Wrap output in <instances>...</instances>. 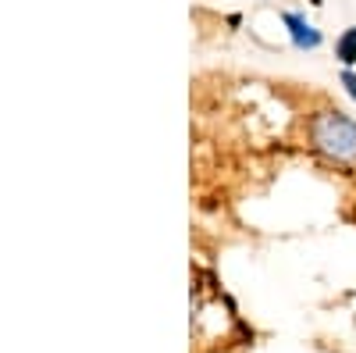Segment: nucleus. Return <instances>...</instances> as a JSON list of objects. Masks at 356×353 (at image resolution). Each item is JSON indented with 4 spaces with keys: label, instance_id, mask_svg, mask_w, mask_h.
<instances>
[{
    "label": "nucleus",
    "instance_id": "f257e3e1",
    "mask_svg": "<svg viewBox=\"0 0 356 353\" xmlns=\"http://www.w3.org/2000/svg\"><path fill=\"white\" fill-rule=\"evenodd\" d=\"M307 139L328 164L342 171H356V122L346 111L339 107L314 111L307 122Z\"/></svg>",
    "mask_w": 356,
    "mask_h": 353
},
{
    "label": "nucleus",
    "instance_id": "f03ea898",
    "mask_svg": "<svg viewBox=\"0 0 356 353\" xmlns=\"http://www.w3.org/2000/svg\"><path fill=\"white\" fill-rule=\"evenodd\" d=\"M278 18H282V25H285V36H289V43H292L296 50L314 54V50H321V47H324L321 29H317L314 22H307L303 15H296V11H282Z\"/></svg>",
    "mask_w": 356,
    "mask_h": 353
},
{
    "label": "nucleus",
    "instance_id": "7ed1b4c3",
    "mask_svg": "<svg viewBox=\"0 0 356 353\" xmlns=\"http://www.w3.org/2000/svg\"><path fill=\"white\" fill-rule=\"evenodd\" d=\"M335 57L342 68H353L356 65V25H349L346 33L335 40Z\"/></svg>",
    "mask_w": 356,
    "mask_h": 353
},
{
    "label": "nucleus",
    "instance_id": "20e7f679",
    "mask_svg": "<svg viewBox=\"0 0 356 353\" xmlns=\"http://www.w3.org/2000/svg\"><path fill=\"white\" fill-rule=\"evenodd\" d=\"M339 82H342V90L356 100V72L353 68H342V75H339Z\"/></svg>",
    "mask_w": 356,
    "mask_h": 353
}]
</instances>
